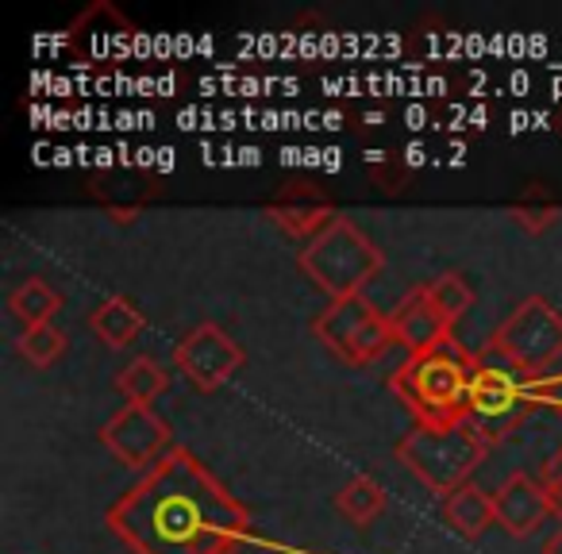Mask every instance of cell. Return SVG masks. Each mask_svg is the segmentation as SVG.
Segmentation results:
<instances>
[{
    "mask_svg": "<svg viewBox=\"0 0 562 554\" xmlns=\"http://www.w3.org/2000/svg\"><path fill=\"white\" fill-rule=\"evenodd\" d=\"M104 523L132 554H235L250 539V512L186 446L143 470Z\"/></svg>",
    "mask_w": 562,
    "mask_h": 554,
    "instance_id": "cell-1",
    "label": "cell"
},
{
    "mask_svg": "<svg viewBox=\"0 0 562 554\" xmlns=\"http://www.w3.org/2000/svg\"><path fill=\"white\" fill-rule=\"evenodd\" d=\"M562 412V374L528 377L493 351H474V385H470L467 423L490 446L505 443L531 412Z\"/></svg>",
    "mask_w": 562,
    "mask_h": 554,
    "instance_id": "cell-2",
    "label": "cell"
},
{
    "mask_svg": "<svg viewBox=\"0 0 562 554\" xmlns=\"http://www.w3.org/2000/svg\"><path fill=\"white\" fill-rule=\"evenodd\" d=\"M470 385H474V351L447 343L428 354H408L390 377V389L413 412L416 423L447 428L462 423L470 412Z\"/></svg>",
    "mask_w": 562,
    "mask_h": 554,
    "instance_id": "cell-3",
    "label": "cell"
},
{
    "mask_svg": "<svg viewBox=\"0 0 562 554\" xmlns=\"http://www.w3.org/2000/svg\"><path fill=\"white\" fill-rule=\"evenodd\" d=\"M297 270L331 301L362 297V290L382 278L385 250L351 216H336V224H328L313 242L301 247Z\"/></svg>",
    "mask_w": 562,
    "mask_h": 554,
    "instance_id": "cell-4",
    "label": "cell"
},
{
    "mask_svg": "<svg viewBox=\"0 0 562 554\" xmlns=\"http://www.w3.org/2000/svg\"><path fill=\"white\" fill-rule=\"evenodd\" d=\"M397 462L436 497H451L454 489L474 477V470L485 462L490 443L474 431V423H447V428H428L416 423L397 443Z\"/></svg>",
    "mask_w": 562,
    "mask_h": 554,
    "instance_id": "cell-5",
    "label": "cell"
},
{
    "mask_svg": "<svg viewBox=\"0 0 562 554\" xmlns=\"http://www.w3.org/2000/svg\"><path fill=\"white\" fill-rule=\"evenodd\" d=\"M485 351L528 377H547L562 359V313L547 297H524L485 339Z\"/></svg>",
    "mask_w": 562,
    "mask_h": 554,
    "instance_id": "cell-6",
    "label": "cell"
},
{
    "mask_svg": "<svg viewBox=\"0 0 562 554\" xmlns=\"http://www.w3.org/2000/svg\"><path fill=\"white\" fill-rule=\"evenodd\" d=\"M313 336L328 347L347 366H370L382 362L397 347L390 313H378L367 297L328 301L321 316L313 320Z\"/></svg>",
    "mask_w": 562,
    "mask_h": 554,
    "instance_id": "cell-7",
    "label": "cell"
},
{
    "mask_svg": "<svg viewBox=\"0 0 562 554\" xmlns=\"http://www.w3.org/2000/svg\"><path fill=\"white\" fill-rule=\"evenodd\" d=\"M243 362H247L243 347L212 320L189 328L173 347V370H181V377L196 393H216L220 385H227L239 374Z\"/></svg>",
    "mask_w": 562,
    "mask_h": 554,
    "instance_id": "cell-8",
    "label": "cell"
},
{
    "mask_svg": "<svg viewBox=\"0 0 562 554\" xmlns=\"http://www.w3.org/2000/svg\"><path fill=\"white\" fill-rule=\"evenodd\" d=\"M101 446L112 454L116 462L132 470H150L158 459L173 451V431L155 408H139V405H124L116 416L101 423L97 431Z\"/></svg>",
    "mask_w": 562,
    "mask_h": 554,
    "instance_id": "cell-9",
    "label": "cell"
},
{
    "mask_svg": "<svg viewBox=\"0 0 562 554\" xmlns=\"http://www.w3.org/2000/svg\"><path fill=\"white\" fill-rule=\"evenodd\" d=\"M493 508H497V528L513 539H528L543 528L554 512L551 493L543 489V482L524 470H513L505 482L493 489Z\"/></svg>",
    "mask_w": 562,
    "mask_h": 554,
    "instance_id": "cell-10",
    "label": "cell"
},
{
    "mask_svg": "<svg viewBox=\"0 0 562 554\" xmlns=\"http://www.w3.org/2000/svg\"><path fill=\"white\" fill-rule=\"evenodd\" d=\"M390 324H393V336H397V347H405L408 354H428L454 343V324L431 305L424 285L408 290L397 301V308L390 313Z\"/></svg>",
    "mask_w": 562,
    "mask_h": 554,
    "instance_id": "cell-11",
    "label": "cell"
},
{
    "mask_svg": "<svg viewBox=\"0 0 562 554\" xmlns=\"http://www.w3.org/2000/svg\"><path fill=\"white\" fill-rule=\"evenodd\" d=\"M266 216H270L273 227L290 235L297 242H313L316 235L324 231L328 224H336V204L324 189L316 185H290L281 189L278 201L266 204Z\"/></svg>",
    "mask_w": 562,
    "mask_h": 554,
    "instance_id": "cell-12",
    "label": "cell"
},
{
    "mask_svg": "<svg viewBox=\"0 0 562 554\" xmlns=\"http://www.w3.org/2000/svg\"><path fill=\"white\" fill-rule=\"evenodd\" d=\"M439 516H443L447 528H451L454 535L467 539V543L482 539L485 531L497 523L493 493H485L482 485H474V482H467L462 489H454L451 497H443V505H439Z\"/></svg>",
    "mask_w": 562,
    "mask_h": 554,
    "instance_id": "cell-13",
    "label": "cell"
},
{
    "mask_svg": "<svg viewBox=\"0 0 562 554\" xmlns=\"http://www.w3.org/2000/svg\"><path fill=\"white\" fill-rule=\"evenodd\" d=\"M97 4L93 9L81 12V20L70 27V43L86 63H101V58H127L132 55V39H135V27L127 24L124 16L116 20L112 27L97 24Z\"/></svg>",
    "mask_w": 562,
    "mask_h": 554,
    "instance_id": "cell-14",
    "label": "cell"
},
{
    "mask_svg": "<svg viewBox=\"0 0 562 554\" xmlns=\"http://www.w3.org/2000/svg\"><path fill=\"white\" fill-rule=\"evenodd\" d=\"M89 331L101 339L109 351H124L147 331V316L135 308L127 297H104L101 305L89 313Z\"/></svg>",
    "mask_w": 562,
    "mask_h": 554,
    "instance_id": "cell-15",
    "label": "cell"
},
{
    "mask_svg": "<svg viewBox=\"0 0 562 554\" xmlns=\"http://www.w3.org/2000/svg\"><path fill=\"white\" fill-rule=\"evenodd\" d=\"M170 389V370L155 359V354H135L124 370L116 374V393L124 405L155 408V400Z\"/></svg>",
    "mask_w": 562,
    "mask_h": 554,
    "instance_id": "cell-16",
    "label": "cell"
},
{
    "mask_svg": "<svg viewBox=\"0 0 562 554\" xmlns=\"http://www.w3.org/2000/svg\"><path fill=\"white\" fill-rule=\"evenodd\" d=\"M66 308V297L47 282V278H27L9 293V313L16 316L24 328H40V324H55V316Z\"/></svg>",
    "mask_w": 562,
    "mask_h": 554,
    "instance_id": "cell-17",
    "label": "cell"
},
{
    "mask_svg": "<svg viewBox=\"0 0 562 554\" xmlns=\"http://www.w3.org/2000/svg\"><path fill=\"white\" fill-rule=\"evenodd\" d=\"M385 505H390V493H385V485L370 474L351 477V482L336 493V512L344 516L351 528H367V523H374L378 516L385 512Z\"/></svg>",
    "mask_w": 562,
    "mask_h": 554,
    "instance_id": "cell-18",
    "label": "cell"
},
{
    "mask_svg": "<svg viewBox=\"0 0 562 554\" xmlns=\"http://www.w3.org/2000/svg\"><path fill=\"white\" fill-rule=\"evenodd\" d=\"M508 216H513L516 227H524L528 235H543L562 219V204L554 201L543 185H528L513 204H508Z\"/></svg>",
    "mask_w": 562,
    "mask_h": 554,
    "instance_id": "cell-19",
    "label": "cell"
},
{
    "mask_svg": "<svg viewBox=\"0 0 562 554\" xmlns=\"http://www.w3.org/2000/svg\"><path fill=\"white\" fill-rule=\"evenodd\" d=\"M66 343H70V336H66L63 328H55V324H40V328L20 331V336H16V354L32 370H50L66 354Z\"/></svg>",
    "mask_w": 562,
    "mask_h": 554,
    "instance_id": "cell-20",
    "label": "cell"
},
{
    "mask_svg": "<svg viewBox=\"0 0 562 554\" xmlns=\"http://www.w3.org/2000/svg\"><path fill=\"white\" fill-rule=\"evenodd\" d=\"M424 293H428V301L451 324H459L462 316L474 308V290H470L467 278L454 273V270H447V273H439V278H431V282H424Z\"/></svg>",
    "mask_w": 562,
    "mask_h": 554,
    "instance_id": "cell-21",
    "label": "cell"
},
{
    "mask_svg": "<svg viewBox=\"0 0 562 554\" xmlns=\"http://www.w3.org/2000/svg\"><path fill=\"white\" fill-rule=\"evenodd\" d=\"M539 482H543V489L551 493L554 512L562 516V446L543 462V466H539Z\"/></svg>",
    "mask_w": 562,
    "mask_h": 554,
    "instance_id": "cell-22",
    "label": "cell"
},
{
    "mask_svg": "<svg viewBox=\"0 0 562 554\" xmlns=\"http://www.w3.org/2000/svg\"><path fill=\"white\" fill-rule=\"evenodd\" d=\"M543 554H562V528L554 531V535H547V543H543Z\"/></svg>",
    "mask_w": 562,
    "mask_h": 554,
    "instance_id": "cell-23",
    "label": "cell"
},
{
    "mask_svg": "<svg viewBox=\"0 0 562 554\" xmlns=\"http://www.w3.org/2000/svg\"><path fill=\"white\" fill-rule=\"evenodd\" d=\"M554 132H559V135H562V109H559V112H554Z\"/></svg>",
    "mask_w": 562,
    "mask_h": 554,
    "instance_id": "cell-24",
    "label": "cell"
}]
</instances>
